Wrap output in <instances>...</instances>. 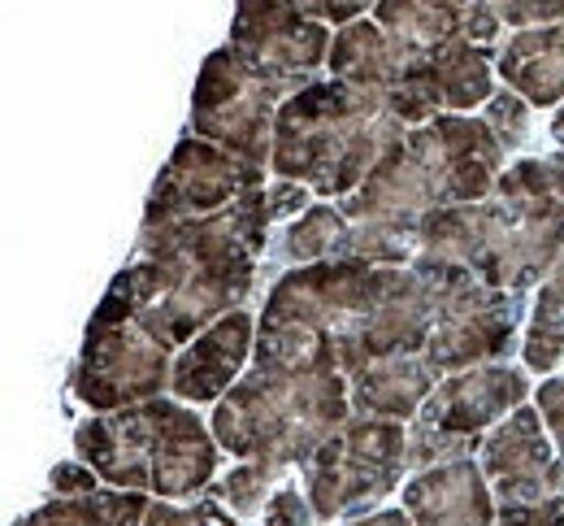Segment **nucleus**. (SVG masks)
<instances>
[{"instance_id":"obj_1","label":"nucleus","mask_w":564,"mask_h":526,"mask_svg":"<svg viewBox=\"0 0 564 526\" xmlns=\"http://www.w3.org/2000/svg\"><path fill=\"white\" fill-rule=\"evenodd\" d=\"M400 140L404 122L391 114L387 92L339 78L282 105L270 161L286 179H308L322 196H335L356 192Z\"/></svg>"},{"instance_id":"obj_2","label":"nucleus","mask_w":564,"mask_h":526,"mask_svg":"<svg viewBox=\"0 0 564 526\" xmlns=\"http://www.w3.org/2000/svg\"><path fill=\"white\" fill-rule=\"evenodd\" d=\"M348 418V387L335 371L257 366L213 418V431L243 461H308Z\"/></svg>"},{"instance_id":"obj_3","label":"nucleus","mask_w":564,"mask_h":526,"mask_svg":"<svg viewBox=\"0 0 564 526\" xmlns=\"http://www.w3.org/2000/svg\"><path fill=\"white\" fill-rule=\"evenodd\" d=\"M74 444L113 487L161 492L170 501L196 496L217 465L205 427L187 409L165 400H148L113 418H91L87 427H78Z\"/></svg>"},{"instance_id":"obj_4","label":"nucleus","mask_w":564,"mask_h":526,"mask_svg":"<svg viewBox=\"0 0 564 526\" xmlns=\"http://www.w3.org/2000/svg\"><path fill=\"white\" fill-rule=\"evenodd\" d=\"M409 465V436L395 422L360 418L335 431L308 457V501L322 523L352 514L365 501L387 496Z\"/></svg>"},{"instance_id":"obj_5","label":"nucleus","mask_w":564,"mask_h":526,"mask_svg":"<svg viewBox=\"0 0 564 526\" xmlns=\"http://www.w3.org/2000/svg\"><path fill=\"white\" fill-rule=\"evenodd\" d=\"M282 83L257 75L230 44L205 62V75L196 83V109L192 122L200 136L217 140L226 152H239L248 161H265L270 131H274V100Z\"/></svg>"},{"instance_id":"obj_6","label":"nucleus","mask_w":564,"mask_h":526,"mask_svg":"<svg viewBox=\"0 0 564 526\" xmlns=\"http://www.w3.org/2000/svg\"><path fill=\"white\" fill-rule=\"evenodd\" d=\"M257 187H261V165L257 161H248L239 152L213 149L205 140H183L170 170L161 174L152 201H148L143 230L217 214V210L235 205L239 196H248Z\"/></svg>"},{"instance_id":"obj_7","label":"nucleus","mask_w":564,"mask_h":526,"mask_svg":"<svg viewBox=\"0 0 564 526\" xmlns=\"http://www.w3.org/2000/svg\"><path fill=\"white\" fill-rule=\"evenodd\" d=\"M165 344H156L140 322L87 326V348L78 366V396L91 409H118L131 400H148L165 387Z\"/></svg>"},{"instance_id":"obj_8","label":"nucleus","mask_w":564,"mask_h":526,"mask_svg":"<svg viewBox=\"0 0 564 526\" xmlns=\"http://www.w3.org/2000/svg\"><path fill=\"white\" fill-rule=\"evenodd\" d=\"M230 49L257 71L282 87H304L308 71L330 53L326 26L308 22L286 0H239Z\"/></svg>"},{"instance_id":"obj_9","label":"nucleus","mask_w":564,"mask_h":526,"mask_svg":"<svg viewBox=\"0 0 564 526\" xmlns=\"http://www.w3.org/2000/svg\"><path fill=\"white\" fill-rule=\"evenodd\" d=\"M438 292H443V309H438V322L430 331V353H425L430 371H460V366L503 353L517 318L499 288H487L482 279H460Z\"/></svg>"},{"instance_id":"obj_10","label":"nucleus","mask_w":564,"mask_h":526,"mask_svg":"<svg viewBox=\"0 0 564 526\" xmlns=\"http://www.w3.org/2000/svg\"><path fill=\"white\" fill-rule=\"evenodd\" d=\"M487 474L503 505H543L561 501L564 461L552 457L543 436V418L534 409H517L487 440Z\"/></svg>"},{"instance_id":"obj_11","label":"nucleus","mask_w":564,"mask_h":526,"mask_svg":"<svg viewBox=\"0 0 564 526\" xmlns=\"http://www.w3.org/2000/svg\"><path fill=\"white\" fill-rule=\"evenodd\" d=\"M525 400V375L521 371H474L443 383L422 409V427L452 436L474 449L478 431H487L508 405Z\"/></svg>"},{"instance_id":"obj_12","label":"nucleus","mask_w":564,"mask_h":526,"mask_svg":"<svg viewBox=\"0 0 564 526\" xmlns=\"http://www.w3.org/2000/svg\"><path fill=\"white\" fill-rule=\"evenodd\" d=\"M404 509L417 526H491V496L482 470L465 457L417 474L404 492Z\"/></svg>"},{"instance_id":"obj_13","label":"nucleus","mask_w":564,"mask_h":526,"mask_svg":"<svg viewBox=\"0 0 564 526\" xmlns=\"http://www.w3.org/2000/svg\"><path fill=\"white\" fill-rule=\"evenodd\" d=\"M248 340H252V318L248 313H226L221 322H213L209 331L183 348V357L174 362L170 387L178 400H217L235 371L248 357Z\"/></svg>"},{"instance_id":"obj_14","label":"nucleus","mask_w":564,"mask_h":526,"mask_svg":"<svg viewBox=\"0 0 564 526\" xmlns=\"http://www.w3.org/2000/svg\"><path fill=\"white\" fill-rule=\"evenodd\" d=\"M422 62L425 57L417 49H409L404 40H395V35L369 26V22L348 26L330 49V71L335 75L348 78V83H360V87H378V92L400 87Z\"/></svg>"},{"instance_id":"obj_15","label":"nucleus","mask_w":564,"mask_h":526,"mask_svg":"<svg viewBox=\"0 0 564 526\" xmlns=\"http://www.w3.org/2000/svg\"><path fill=\"white\" fill-rule=\"evenodd\" d=\"M430 362H417L409 353L382 357L356 371V409L382 414V418H409L430 396Z\"/></svg>"},{"instance_id":"obj_16","label":"nucleus","mask_w":564,"mask_h":526,"mask_svg":"<svg viewBox=\"0 0 564 526\" xmlns=\"http://www.w3.org/2000/svg\"><path fill=\"white\" fill-rule=\"evenodd\" d=\"M503 78L534 105H556L564 96V26L525 31L503 49Z\"/></svg>"},{"instance_id":"obj_17","label":"nucleus","mask_w":564,"mask_h":526,"mask_svg":"<svg viewBox=\"0 0 564 526\" xmlns=\"http://www.w3.org/2000/svg\"><path fill=\"white\" fill-rule=\"evenodd\" d=\"M378 22L404 40L417 53H438L443 44L456 40V31L465 26L456 4H438V0H382L378 4Z\"/></svg>"},{"instance_id":"obj_18","label":"nucleus","mask_w":564,"mask_h":526,"mask_svg":"<svg viewBox=\"0 0 564 526\" xmlns=\"http://www.w3.org/2000/svg\"><path fill=\"white\" fill-rule=\"evenodd\" d=\"M148 509L140 492H87V496H70L62 505H48L40 514H31L26 526H135Z\"/></svg>"},{"instance_id":"obj_19","label":"nucleus","mask_w":564,"mask_h":526,"mask_svg":"<svg viewBox=\"0 0 564 526\" xmlns=\"http://www.w3.org/2000/svg\"><path fill=\"white\" fill-rule=\"evenodd\" d=\"M430 75L443 87V100L452 109H469L474 100L491 96V71L482 62V53H474L469 44H443L438 53H430Z\"/></svg>"},{"instance_id":"obj_20","label":"nucleus","mask_w":564,"mask_h":526,"mask_svg":"<svg viewBox=\"0 0 564 526\" xmlns=\"http://www.w3.org/2000/svg\"><path fill=\"white\" fill-rule=\"evenodd\" d=\"M564 348V261L552 275V283L539 292V309H534V331L525 344V362L534 371H552L561 362Z\"/></svg>"},{"instance_id":"obj_21","label":"nucleus","mask_w":564,"mask_h":526,"mask_svg":"<svg viewBox=\"0 0 564 526\" xmlns=\"http://www.w3.org/2000/svg\"><path fill=\"white\" fill-rule=\"evenodd\" d=\"M286 465H274V461H243L221 487H213V496H221L235 514H243V518H257V514H265V505H270V483L279 479Z\"/></svg>"},{"instance_id":"obj_22","label":"nucleus","mask_w":564,"mask_h":526,"mask_svg":"<svg viewBox=\"0 0 564 526\" xmlns=\"http://www.w3.org/2000/svg\"><path fill=\"white\" fill-rule=\"evenodd\" d=\"M348 235H352V226L344 214H335V210H326V205H317V210H308L300 223L291 226V253L295 257H322V253H344L348 248Z\"/></svg>"},{"instance_id":"obj_23","label":"nucleus","mask_w":564,"mask_h":526,"mask_svg":"<svg viewBox=\"0 0 564 526\" xmlns=\"http://www.w3.org/2000/svg\"><path fill=\"white\" fill-rule=\"evenodd\" d=\"M491 131L499 136V144H508V149L521 144V136H525V105L517 96L503 92V96L491 100Z\"/></svg>"},{"instance_id":"obj_24","label":"nucleus","mask_w":564,"mask_h":526,"mask_svg":"<svg viewBox=\"0 0 564 526\" xmlns=\"http://www.w3.org/2000/svg\"><path fill=\"white\" fill-rule=\"evenodd\" d=\"M313 501L300 496V487H274L270 505H265V526H308Z\"/></svg>"},{"instance_id":"obj_25","label":"nucleus","mask_w":564,"mask_h":526,"mask_svg":"<svg viewBox=\"0 0 564 526\" xmlns=\"http://www.w3.org/2000/svg\"><path fill=\"white\" fill-rule=\"evenodd\" d=\"M291 9H300V13H317V18H335V22H348L356 18L369 0H286Z\"/></svg>"},{"instance_id":"obj_26","label":"nucleus","mask_w":564,"mask_h":526,"mask_svg":"<svg viewBox=\"0 0 564 526\" xmlns=\"http://www.w3.org/2000/svg\"><path fill=\"white\" fill-rule=\"evenodd\" d=\"M53 487L62 492V496H87V492H96V470H83V465H57L53 470Z\"/></svg>"},{"instance_id":"obj_27","label":"nucleus","mask_w":564,"mask_h":526,"mask_svg":"<svg viewBox=\"0 0 564 526\" xmlns=\"http://www.w3.org/2000/svg\"><path fill=\"white\" fill-rule=\"evenodd\" d=\"M495 31H499V9H491L487 0H474L465 9V35L469 40H495Z\"/></svg>"},{"instance_id":"obj_28","label":"nucleus","mask_w":564,"mask_h":526,"mask_svg":"<svg viewBox=\"0 0 564 526\" xmlns=\"http://www.w3.org/2000/svg\"><path fill=\"white\" fill-rule=\"evenodd\" d=\"M539 409H543V418H547L552 436L561 440V449H564V378L547 383V387L539 391Z\"/></svg>"},{"instance_id":"obj_29","label":"nucleus","mask_w":564,"mask_h":526,"mask_svg":"<svg viewBox=\"0 0 564 526\" xmlns=\"http://www.w3.org/2000/svg\"><path fill=\"white\" fill-rule=\"evenodd\" d=\"M135 526H205L200 509H174V505H148Z\"/></svg>"},{"instance_id":"obj_30","label":"nucleus","mask_w":564,"mask_h":526,"mask_svg":"<svg viewBox=\"0 0 564 526\" xmlns=\"http://www.w3.org/2000/svg\"><path fill=\"white\" fill-rule=\"evenodd\" d=\"M304 205V183L300 179H286V183H279L274 192H270V210L274 214H295Z\"/></svg>"},{"instance_id":"obj_31","label":"nucleus","mask_w":564,"mask_h":526,"mask_svg":"<svg viewBox=\"0 0 564 526\" xmlns=\"http://www.w3.org/2000/svg\"><path fill=\"white\" fill-rule=\"evenodd\" d=\"M196 509H200L205 526H243V523H235V518H230V514L221 509V496H209V501H200Z\"/></svg>"},{"instance_id":"obj_32","label":"nucleus","mask_w":564,"mask_h":526,"mask_svg":"<svg viewBox=\"0 0 564 526\" xmlns=\"http://www.w3.org/2000/svg\"><path fill=\"white\" fill-rule=\"evenodd\" d=\"M352 526H413V518L400 509V514H382V518H365V523H352Z\"/></svg>"},{"instance_id":"obj_33","label":"nucleus","mask_w":564,"mask_h":526,"mask_svg":"<svg viewBox=\"0 0 564 526\" xmlns=\"http://www.w3.org/2000/svg\"><path fill=\"white\" fill-rule=\"evenodd\" d=\"M552 136H556V140L564 144V109L556 114V122H552Z\"/></svg>"},{"instance_id":"obj_34","label":"nucleus","mask_w":564,"mask_h":526,"mask_svg":"<svg viewBox=\"0 0 564 526\" xmlns=\"http://www.w3.org/2000/svg\"><path fill=\"white\" fill-rule=\"evenodd\" d=\"M438 4H465V0H438Z\"/></svg>"}]
</instances>
